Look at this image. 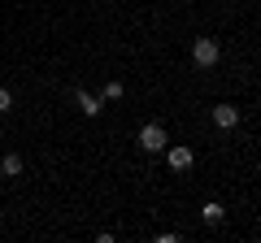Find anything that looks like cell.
I'll list each match as a JSON object with an SVG mask.
<instances>
[{"instance_id":"cell-1","label":"cell","mask_w":261,"mask_h":243,"mask_svg":"<svg viewBox=\"0 0 261 243\" xmlns=\"http://www.w3.org/2000/svg\"><path fill=\"white\" fill-rule=\"evenodd\" d=\"M135 143H140L144 152H166V143H170V135H166V126H161V122H144L140 126V135H135Z\"/></svg>"},{"instance_id":"cell-2","label":"cell","mask_w":261,"mask_h":243,"mask_svg":"<svg viewBox=\"0 0 261 243\" xmlns=\"http://www.w3.org/2000/svg\"><path fill=\"white\" fill-rule=\"evenodd\" d=\"M218 56H222V44H218V39H209V35H200L192 44V61L200 70H209V66H218Z\"/></svg>"},{"instance_id":"cell-3","label":"cell","mask_w":261,"mask_h":243,"mask_svg":"<svg viewBox=\"0 0 261 243\" xmlns=\"http://www.w3.org/2000/svg\"><path fill=\"white\" fill-rule=\"evenodd\" d=\"M166 165L174 169V174H187V169L196 165V152L187 148V143H166Z\"/></svg>"},{"instance_id":"cell-4","label":"cell","mask_w":261,"mask_h":243,"mask_svg":"<svg viewBox=\"0 0 261 243\" xmlns=\"http://www.w3.org/2000/svg\"><path fill=\"white\" fill-rule=\"evenodd\" d=\"M74 104H79L83 117H100V113H105V100H100V96H92V92H83V87L74 92Z\"/></svg>"},{"instance_id":"cell-5","label":"cell","mask_w":261,"mask_h":243,"mask_svg":"<svg viewBox=\"0 0 261 243\" xmlns=\"http://www.w3.org/2000/svg\"><path fill=\"white\" fill-rule=\"evenodd\" d=\"M214 126L218 131H235V126H240V109H235V104H218L214 109Z\"/></svg>"},{"instance_id":"cell-6","label":"cell","mask_w":261,"mask_h":243,"mask_svg":"<svg viewBox=\"0 0 261 243\" xmlns=\"http://www.w3.org/2000/svg\"><path fill=\"white\" fill-rule=\"evenodd\" d=\"M200 222H205V226H222L226 222V208L218 204V200H205V204H200Z\"/></svg>"},{"instance_id":"cell-7","label":"cell","mask_w":261,"mask_h":243,"mask_svg":"<svg viewBox=\"0 0 261 243\" xmlns=\"http://www.w3.org/2000/svg\"><path fill=\"white\" fill-rule=\"evenodd\" d=\"M22 169H27V161H22L18 152H5V157H0V174L5 178H22Z\"/></svg>"},{"instance_id":"cell-8","label":"cell","mask_w":261,"mask_h":243,"mask_svg":"<svg viewBox=\"0 0 261 243\" xmlns=\"http://www.w3.org/2000/svg\"><path fill=\"white\" fill-rule=\"evenodd\" d=\"M122 96H126V87H122V83H118V78H109V83H105V87H100V100H109V104H118V100H122Z\"/></svg>"},{"instance_id":"cell-9","label":"cell","mask_w":261,"mask_h":243,"mask_svg":"<svg viewBox=\"0 0 261 243\" xmlns=\"http://www.w3.org/2000/svg\"><path fill=\"white\" fill-rule=\"evenodd\" d=\"M13 109V92H9V87H0V113H9Z\"/></svg>"}]
</instances>
